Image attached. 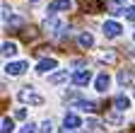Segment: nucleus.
Masks as SVG:
<instances>
[{"label": "nucleus", "mask_w": 135, "mask_h": 133, "mask_svg": "<svg viewBox=\"0 0 135 133\" xmlns=\"http://www.w3.org/2000/svg\"><path fill=\"white\" fill-rule=\"evenodd\" d=\"M133 39H135V34H133Z\"/></svg>", "instance_id": "cd10ccee"}, {"label": "nucleus", "mask_w": 135, "mask_h": 133, "mask_svg": "<svg viewBox=\"0 0 135 133\" xmlns=\"http://www.w3.org/2000/svg\"><path fill=\"white\" fill-rule=\"evenodd\" d=\"M70 7H73L70 0H56V3L48 5V17H51V15H56L58 10H70Z\"/></svg>", "instance_id": "39448f33"}, {"label": "nucleus", "mask_w": 135, "mask_h": 133, "mask_svg": "<svg viewBox=\"0 0 135 133\" xmlns=\"http://www.w3.org/2000/svg\"><path fill=\"white\" fill-rule=\"evenodd\" d=\"M89 80H92V73H89V70H77V73L73 75V82H75V85H80V87L87 85Z\"/></svg>", "instance_id": "6e6552de"}, {"label": "nucleus", "mask_w": 135, "mask_h": 133, "mask_svg": "<svg viewBox=\"0 0 135 133\" xmlns=\"http://www.w3.org/2000/svg\"><path fill=\"white\" fill-rule=\"evenodd\" d=\"M77 44H80V48H92L94 46V36L89 34V31H84V34H80Z\"/></svg>", "instance_id": "9b49d317"}, {"label": "nucleus", "mask_w": 135, "mask_h": 133, "mask_svg": "<svg viewBox=\"0 0 135 133\" xmlns=\"http://www.w3.org/2000/svg\"><path fill=\"white\" fill-rule=\"evenodd\" d=\"M65 80H68V73H65V70H63V73H53V75L48 77L51 85H60V82H65Z\"/></svg>", "instance_id": "f3484780"}, {"label": "nucleus", "mask_w": 135, "mask_h": 133, "mask_svg": "<svg viewBox=\"0 0 135 133\" xmlns=\"http://www.w3.org/2000/svg\"><path fill=\"white\" fill-rule=\"evenodd\" d=\"M123 15H126V20H135V5L126 7V10H123Z\"/></svg>", "instance_id": "aec40b11"}, {"label": "nucleus", "mask_w": 135, "mask_h": 133, "mask_svg": "<svg viewBox=\"0 0 135 133\" xmlns=\"http://www.w3.org/2000/svg\"><path fill=\"white\" fill-rule=\"evenodd\" d=\"M80 7L84 12H89V15H99V12H104V3L101 0H77Z\"/></svg>", "instance_id": "f257e3e1"}, {"label": "nucleus", "mask_w": 135, "mask_h": 133, "mask_svg": "<svg viewBox=\"0 0 135 133\" xmlns=\"http://www.w3.org/2000/svg\"><path fill=\"white\" fill-rule=\"evenodd\" d=\"M29 3H39V0H29Z\"/></svg>", "instance_id": "bb28decb"}, {"label": "nucleus", "mask_w": 135, "mask_h": 133, "mask_svg": "<svg viewBox=\"0 0 135 133\" xmlns=\"http://www.w3.org/2000/svg\"><path fill=\"white\" fill-rule=\"evenodd\" d=\"M15 128V123H12V119H7V116H5V119H3V128H0V133H10Z\"/></svg>", "instance_id": "6ab92c4d"}, {"label": "nucleus", "mask_w": 135, "mask_h": 133, "mask_svg": "<svg viewBox=\"0 0 135 133\" xmlns=\"http://www.w3.org/2000/svg\"><path fill=\"white\" fill-rule=\"evenodd\" d=\"M24 116H27V109H17L15 111V119H24Z\"/></svg>", "instance_id": "5701e85b"}, {"label": "nucleus", "mask_w": 135, "mask_h": 133, "mask_svg": "<svg viewBox=\"0 0 135 133\" xmlns=\"http://www.w3.org/2000/svg\"><path fill=\"white\" fill-rule=\"evenodd\" d=\"M123 5H126V0H109V3H106V7L111 10V15H123V12H121ZM123 10H126V7H123Z\"/></svg>", "instance_id": "f8f14e48"}, {"label": "nucleus", "mask_w": 135, "mask_h": 133, "mask_svg": "<svg viewBox=\"0 0 135 133\" xmlns=\"http://www.w3.org/2000/svg\"><path fill=\"white\" fill-rule=\"evenodd\" d=\"M104 36H109V39H116L118 34H121V24L118 22H113V20H109V22H104Z\"/></svg>", "instance_id": "20e7f679"}, {"label": "nucleus", "mask_w": 135, "mask_h": 133, "mask_svg": "<svg viewBox=\"0 0 135 133\" xmlns=\"http://www.w3.org/2000/svg\"><path fill=\"white\" fill-rule=\"evenodd\" d=\"M109 82H111V80H109V75H106V73H99V75H97V80H94L97 92H106V90H109Z\"/></svg>", "instance_id": "423d86ee"}, {"label": "nucleus", "mask_w": 135, "mask_h": 133, "mask_svg": "<svg viewBox=\"0 0 135 133\" xmlns=\"http://www.w3.org/2000/svg\"><path fill=\"white\" fill-rule=\"evenodd\" d=\"M24 70H27V63L24 61H20V63H7V68H5L7 75H22Z\"/></svg>", "instance_id": "0eeeda50"}, {"label": "nucleus", "mask_w": 135, "mask_h": 133, "mask_svg": "<svg viewBox=\"0 0 135 133\" xmlns=\"http://www.w3.org/2000/svg\"><path fill=\"white\" fill-rule=\"evenodd\" d=\"M20 99H22V102H29V104H44V97L41 94H34L31 92V87H24L22 92H20Z\"/></svg>", "instance_id": "7ed1b4c3"}, {"label": "nucleus", "mask_w": 135, "mask_h": 133, "mask_svg": "<svg viewBox=\"0 0 135 133\" xmlns=\"http://www.w3.org/2000/svg\"><path fill=\"white\" fill-rule=\"evenodd\" d=\"M77 109H82V111H89V114H92V111H99L94 102H77Z\"/></svg>", "instance_id": "a211bd4d"}, {"label": "nucleus", "mask_w": 135, "mask_h": 133, "mask_svg": "<svg viewBox=\"0 0 135 133\" xmlns=\"http://www.w3.org/2000/svg\"><path fill=\"white\" fill-rule=\"evenodd\" d=\"M63 123H65V128H80L82 121H80V116H75V114H65V121Z\"/></svg>", "instance_id": "4468645a"}, {"label": "nucleus", "mask_w": 135, "mask_h": 133, "mask_svg": "<svg viewBox=\"0 0 135 133\" xmlns=\"http://www.w3.org/2000/svg\"><path fill=\"white\" fill-rule=\"evenodd\" d=\"M56 58H44V61H39V65H36V70L39 73H48V70H53L56 68Z\"/></svg>", "instance_id": "9d476101"}, {"label": "nucleus", "mask_w": 135, "mask_h": 133, "mask_svg": "<svg viewBox=\"0 0 135 133\" xmlns=\"http://www.w3.org/2000/svg\"><path fill=\"white\" fill-rule=\"evenodd\" d=\"M106 121H109V123H118V121H121V119H118V116H116V114H111V116H106Z\"/></svg>", "instance_id": "393cba45"}, {"label": "nucleus", "mask_w": 135, "mask_h": 133, "mask_svg": "<svg viewBox=\"0 0 135 133\" xmlns=\"http://www.w3.org/2000/svg\"><path fill=\"white\" fill-rule=\"evenodd\" d=\"M60 133H70V128H63V131H60Z\"/></svg>", "instance_id": "a878e982"}, {"label": "nucleus", "mask_w": 135, "mask_h": 133, "mask_svg": "<svg viewBox=\"0 0 135 133\" xmlns=\"http://www.w3.org/2000/svg\"><path fill=\"white\" fill-rule=\"evenodd\" d=\"M44 29H46V31H51V34H60V31L65 29V22L56 20L53 15H51V17H46V22H44Z\"/></svg>", "instance_id": "f03ea898"}, {"label": "nucleus", "mask_w": 135, "mask_h": 133, "mask_svg": "<svg viewBox=\"0 0 135 133\" xmlns=\"http://www.w3.org/2000/svg\"><path fill=\"white\" fill-rule=\"evenodd\" d=\"M15 53H17V44L5 41V44H3V56H5V58H12Z\"/></svg>", "instance_id": "2eb2a0df"}, {"label": "nucleus", "mask_w": 135, "mask_h": 133, "mask_svg": "<svg viewBox=\"0 0 135 133\" xmlns=\"http://www.w3.org/2000/svg\"><path fill=\"white\" fill-rule=\"evenodd\" d=\"M20 133H36V126H34V123H27V126L20 128Z\"/></svg>", "instance_id": "412c9836"}, {"label": "nucleus", "mask_w": 135, "mask_h": 133, "mask_svg": "<svg viewBox=\"0 0 135 133\" xmlns=\"http://www.w3.org/2000/svg\"><path fill=\"white\" fill-rule=\"evenodd\" d=\"M101 61H109V63H113V61H116V56H113V53H104V56H101Z\"/></svg>", "instance_id": "b1692460"}, {"label": "nucleus", "mask_w": 135, "mask_h": 133, "mask_svg": "<svg viewBox=\"0 0 135 133\" xmlns=\"http://www.w3.org/2000/svg\"><path fill=\"white\" fill-rule=\"evenodd\" d=\"M118 82H121L123 87L126 85H133V73L130 70H121V73H118Z\"/></svg>", "instance_id": "dca6fc26"}, {"label": "nucleus", "mask_w": 135, "mask_h": 133, "mask_svg": "<svg viewBox=\"0 0 135 133\" xmlns=\"http://www.w3.org/2000/svg\"><path fill=\"white\" fill-rule=\"evenodd\" d=\"M20 34H22V39H24V41L29 44V41H34V39H36V36H39V31H36V29H34V27H24V29L20 31Z\"/></svg>", "instance_id": "ddd939ff"}, {"label": "nucleus", "mask_w": 135, "mask_h": 133, "mask_svg": "<svg viewBox=\"0 0 135 133\" xmlns=\"http://www.w3.org/2000/svg\"><path fill=\"white\" fill-rule=\"evenodd\" d=\"M113 107H116V111H126V109H130V99L126 94H118V97H113Z\"/></svg>", "instance_id": "1a4fd4ad"}, {"label": "nucleus", "mask_w": 135, "mask_h": 133, "mask_svg": "<svg viewBox=\"0 0 135 133\" xmlns=\"http://www.w3.org/2000/svg\"><path fill=\"white\" fill-rule=\"evenodd\" d=\"M51 128H53V123H51V121H44V123H41V133H51Z\"/></svg>", "instance_id": "4be33fe9"}]
</instances>
